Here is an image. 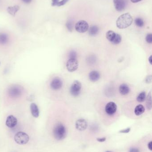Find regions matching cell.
I'll return each mask as SVG.
<instances>
[{
	"label": "cell",
	"mask_w": 152,
	"mask_h": 152,
	"mask_svg": "<svg viewBox=\"0 0 152 152\" xmlns=\"http://www.w3.org/2000/svg\"><path fill=\"white\" fill-rule=\"evenodd\" d=\"M134 19L129 13H125L120 16L116 21L117 27L119 29L128 28L132 25Z\"/></svg>",
	"instance_id": "cell-1"
},
{
	"label": "cell",
	"mask_w": 152,
	"mask_h": 152,
	"mask_svg": "<svg viewBox=\"0 0 152 152\" xmlns=\"http://www.w3.org/2000/svg\"><path fill=\"white\" fill-rule=\"evenodd\" d=\"M53 134L55 138L57 140H62L64 139L67 135L65 126L62 124H58L54 128Z\"/></svg>",
	"instance_id": "cell-2"
},
{
	"label": "cell",
	"mask_w": 152,
	"mask_h": 152,
	"mask_svg": "<svg viewBox=\"0 0 152 152\" xmlns=\"http://www.w3.org/2000/svg\"><path fill=\"white\" fill-rule=\"evenodd\" d=\"M106 38L113 44H119L121 42V36L120 34L116 33L112 30H109L106 33Z\"/></svg>",
	"instance_id": "cell-3"
},
{
	"label": "cell",
	"mask_w": 152,
	"mask_h": 152,
	"mask_svg": "<svg viewBox=\"0 0 152 152\" xmlns=\"http://www.w3.org/2000/svg\"><path fill=\"white\" fill-rule=\"evenodd\" d=\"M14 140L19 145H25L27 144L29 140V137L26 133L19 132L15 134Z\"/></svg>",
	"instance_id": "cell-4"
},
{
	"label": "cell",
	"mask_w": 152,
	"mask_h": 152,
	"mask_svg": "<svg viewBox=\"0 0 152 152\" xmlns=\"http://www.w3.org/2000/svg\"><path fill=\"white\" fill-rule=\"evenodd\" d=\"M82 88V84L79 81H75L72 84L70 92L71 95L74 97H77L80 93Z\"/></svg>",
	"instance_id": "cell-5"
},
{
	"label": "cell",
	"mask_w": 152,
	"mask_h": 152,
	"mask_svg": "<svg viewBox=\"0 0 152 152\" xmlns=\"http://www.w3.org/2000/svg\"><path fill=\"white\" fill-rule=\"evenodd\" d=\"M22 92V88L21 87L14 86L11 87L9 89L8 94L11 98H17L21 95Z\"/></svg>",
	"instance_id": "cell-6"
},
{
	"label": "cell",
	"mask_w": 152,
	"mask_h": 152,
	"mask_svg": "<svg viewBox=\"0 0 152 152\" xmlns=\"http://www.w3.org/2000/svg\"><path fill=\"white\" fill-rule=\"evenodd\" d=\"M75 29L78 32L84 33L88 30L89 25L85 21H80L75 25Z\"/></svg>",
	"instance_id": "cell-7"
},
{
	"label": "cell",
	"mask_w": 152,
	"mask_h": 152,
	"mask_svg": "<svg viewBox=\"0 0 152 152\" xmlns=\"http://www.w3.org/2000/svg\"><path fill=\"white\" fill-rule=\"evenodd\" d=\"M66 67L69 72H75L78 69L79 63L76 59H69L67 62Z\"/></svg>",
	"instance_id": "cell-8"
},
{
	"label": "cell",
	"mask_w": 152,
	"mask_h": 152,
	"mask_svg": "<svg viewBox=\"0 0 152 152\" xmlns=\"http://www.w3.org/2000/svg\"><path fill=\"white\" fill-rule=\"evenodd\" d=\"M117 110V105L113 102H110L106 105L105 110L109 115H112L116 112Z\"/></svg>",
	"instance_id": "cell-9"
},
{
	"label": "cell",
	"mask_w": 152,
	"mask_h": 152,
	"mask_svg": "<svg viewBox=\"0 0 152 152\" xmlns=\"http://www.w3.org/2000/svg\"><path fill=\"white\" fill-rule=\"evenodd\" d=\"M63 86V82L59 78H55L50 83V87L52 90H60Z\"/></svg>",
	"instance_id": "cell-10"
},
{
	"label": "cell",
	"mask_w": 152,
	"mask_h": 152,
	"mask_svg": "<svg viewBox=\"0 0 152 152\" xmlns=\"http://www.w3.org/2000/svg\"><path fill=\"white\" fill-rule=\"evenodd\" d=\"M115 9L118 12L123 11L125 8V4L124 0H113Z\"/></svg>",
	"instance_id": "cell-11"
},
{
	"label": "cell",
	"mask_w": 152,
	"mask_h": 152,
	"mask_svg": "<svg viewBox=\"0 0 152 152\" xmlns=\"http://www.w3.org/2000/svg\"><path fill=\"white\" fill-rule=\"evenodd\" d=\"M87 122L84 119H80L76 121L75 123V127L76 129L79 131H84L86 129L87 127Z\"/></svg>",
	"instance_id": "cell-12"
},
{
	"label": "cell",
	"mask_w": 152,
	"mask_h": 152,
	"mask_svg": "<svg viewBox=\"0 0 152 152\" xmlns=\"http://www.w3.org/2000/svg\"><path fill=\"white\" fill-rule=\"evenodd\" d=\"M17 119L13 115H9L6 121V125L8 127L12 128L16 126L17 124Z\"/></svg>",
	"instance_id": "cell-13"
},
{
	"label": "cell",
	"mask_w": 152,
	"mask_h": 152,
	"mask_svg": "<svg viewBox=\"0 0 152 152\" xmlns=\"http://www.w3.org/2000/svg\"><path fill=\"white\" fill-rule=\"evenodd\" d=\"M31 112L33 117L37 118L39 115V111L38 107L36 104L33 103L31 104Z\"/></svg>",
	"instance_id": "cell-14"
},
{
	"label": "cell",
	"mask_w": 152,
	"mask_h": 152,
	"mask_svg": "<svg viewBox=\"0 0 152 152\" xmlns=\"http://www.w3.org/2000/svg\"><path fill=\"white\" fill-rule=\"evenodd\" d=\"M89 79L92 82H96L100 78V74L97 71H92L89 74Z\"/></svg>",
	"instance_id": "cell-15"
},
{
	"label": "cell",
	"mask_w": 152,
	"mask_h": 152,
	"mask_svg": "<svg viewBox=\"0 0 152 152\" xmlns=\"http://www.w3.org/2000/svg\"><path fill=\"white\" fill-rule=\"evenodd\" d=\"M119 92L121 95H127L129 92V87L126 84H122L119 87Z\"/></svg>",
	"instance_id": "cell-16"
},
{
	"label": "cell",
	"mask_w": 152,
	"mask_h": 152,
	"mask_svg": "<svg viewBox=\"0 0 152 152\" xmlns=\"http://www.w3.org/2000/svg\"><path fill=\"white\" fill-rule=\"evenodd\" d=\"M19 8L20 7L18 6H9L7 8V12L10 15L14 16L19 10Z\"/></svg>",
	"instance_id": "cell-17"
},
{
	"label": "cell",
	"mask_w": 152,
	"mask_h": 152,
	"mask_svg": "<svg viewBox=\"0 0 152 152\" xmlns=\"http://www.w3.org/2000/svg\"><path fill=\"white\" fill-rule=\"evenodd\" d=\"M88 33L91 36H96L99 31V27L97 25H93L88 29Z\"/></svg>",
	"instance_id": "cell-18"
},
{
	"label": "cell",
	"mask_w": 152,
	"mask_h": 152,
	"mask_svg": "<svg viewBox=\"0 0 152 152\" xmlns=\"http://www.w3.org/2000/svg\"><path fill=\"white\" fill-rule=\"evenodd\" d=\"M145 111V107L141 105H139L136 107L135 109V114L136 116L141 115L144 113Z\"/></svg>",
	"instance_id": "cell-19"
},
{
	"label": "cell",
	"mask_w": 152,
	"mask_h": 152,
	"mask_svg": "<svg viewBox=\"0 0 152 152\" xmlns=\"http://www.w3.org/2000/svg\"><path fill=\"white\" fill-rule=\"evenodd\" d=\"M9 41V37L7 34L5 33H0V44L5 45Z\"/></svg>",
	"instance_id": "cell-20"
},
{
	"label": "cell",
	"mask_w": 152,
	"mask_h": 152,
	"mask_svg": "<svg viewBox=\"0 0 152 152\" xmlns=\"http://www.w3.org/2000/svg\"><path fill=\"white\" fill-rule=\"evenodd\" d=\"M152 98V96H151V92L150 91L147 97L146 101L147 108L148 110H151V108H152V98Z\"/></svg>",
	"instance_id": "cell-21"
},
{
	"label": "cell",
	"mask_w": 152,
	"mask_h": 152,
	"mask_svg": "<svg viewBox=\"0 0 152 152\" xmlns=\"http://www.w3.org/2000/svg\"><path fill=\"white\" fill-rule=\"evenodd\" d=\"M146 92H143L140 93L139 95L137 96V98H136V100L139 103H142V102H143L146 100Z\"/></svg>",
	"instance_id": "cell-22"
},
{
	"label": "cell",
	"mask_w": 152,
	"mask_h": 152,
	"mask_svg": "<svg viewBox=\"0 0 152 152\" xmlns=\"http://www.w3.org/2000/svg\"><path fill=\"white\" fill-rule=\"evenodd\" d=\"M135 23L136 26H138V27H142L144 26V21L141 18H136L135 20Z\"/></svg>",
	"instance_id": "cell-23"
},
{
	"label": "cell",
	"mask_w": 152,
	"mask_h": 152,
	"mask_svg": "<svg viewBox=\"0 0 152 152\" xmlns=\"http://www.w3.org/2000/svg\"><path fill=\"white\" fill-rule=\"evenodd\" d=\"M66 27L69 31H72L74 27V23L72 21H68L66 23Z\"/></svg>",
	"instance_id": "cell-24"
},
{
	"label": "cell",
	"mask_w": 152,
	"mask_h": 152,
	"mask_svg": "<svg viewBox=\"0 0 152 152\" xmlns=\"http://www.w3.org/2000/svg\"><path fill=\"white\" fill-rule=\"evenodd\" d=\"M146 41L148 43L151 44L152 43V34L148 33L146 37Z\"/></svg>",
	"instance_id": "cell-25"
},
{
	"label": "cell",
	"mask_w": 152,
	"mask_h": 152,
	"mask_svg": "<svg viewBox=\"0 0 152 152\" xmlns=\"http://www.w3.org/2000/svg\"><path fill=\"white\" fill-rule=\"evenodd\" d=\"M70 59H75L76 57V54L74 51H72L70 52L69 55Z\"/></svg>",
	"instance_id": "cell-26"
},
{
	"label": "cell",
	"mask_w": 152,
	"mask_h": 152,
	"mask_svg": "<svg viewBox=\"0 0 152 152\" xmlns=\"http://www.w3.org/2000/svg\"><path fill=\"white\" fill-rule=\"evenodd\" d=\"M69 0H62L61 1H59L58 4V6H61L65 5Z\"/></svg>",
	"instance_id": "cell-27"
},
{
	"label": "cell",
	"mask_w": 152,
	"mask_h": 152,
	"mask_svg": "<svg viewBox=\"0 0 152 152\" xmlns=\"http://www.w3.org/2000/svg\"><path fill=\"white\" fill-rule=\"evenodd\" d=\"M146 83H148V84L151 83V82H152V76H148L146 78Z\"/></svg>",
	"instance_id": "cell-28"
},
{
	"label": "cell",
	"mask_w": 152,
	"mask_h": 152,
	"mask_svg": "<svg viewBox=\"0 0 152 152\" xmlns=\"http://www.w3.org/2000/svg\"><path fill=\"white\" fill-rule=\"evenodd\" d=\"M59 2V0H52V3L51 5L53 6H57Z\"/></svg>",
	"instance_id": "cell-29"
},
{
	"label": "cell",
	"mask_w": 152,
	"mask_h": 152,
	"mask_svg": "<svg viewBox=\"0 0 152 152\" xmlns=\"http://www.w3.org/2000/svg\"><path fill=\"white\" fill-rule=\"evenodd\" d=\"M130 130H131V129H130V128H129L126 129L121 130V131H120L119 133H125V134H127V133H128L129 132H130Z\"/></svg>",
	"instance_id": "cell-30"
},
{
	"label": "cell",
	"mask_w": 152,
	"mask_h": 152,
	"mask_svg": "<svg viewBox=\"0 0 152 152\" xmlns=\"http://www.w3.org/2000/svg\"><path fill=\"white\" fill-rule=\"evenodd\" d=\"M106 140V137H103V138H97V141L99 142H103L105 141Z\"/></svg>",
	"instance_id": "cell-31"
},
{
	"label": "cell",
	"mask_w": 152,
	"mask_h": 152,
	"mask_svg": "<svg viewBox=\"0 0 152 152\" xmlns=\"http://www.w3.org/2000/svg\"><path fill=\"white\" fill-rule=\"evenodd\" d=\"M129 152H139V150L138 148H133L130 149Z\"/></svg>",
	"instance_id": "cell-32"
},
{
	"label": "cell",
	"mask_w": 152,
	"mask_h": 152,
	"mask_svg": "<svg viewBox=\"0 0 152 152\" xmlns=\"http://www.w3.org/2000/svg\"><path fill=\"white\" fill-rule=\"evenodd\" d=\"M21 1H22V2H24L25 4H30L32 1V0H21Z\"/></svg>",
	"instance_id": "cell-33"
},
{
	"label": "cell",
	"mask_w": 152,
	"mask_h": 152,
	"mask_svg": "<svg viewBox=\"0 0 152 152\" xmlns=\"http://www.w3.org/2000/svg\"><path fill=\"white\" fill-rule=\"evenodd\" d=\"M148 148L150 149V150H152V141H150L149 143H148Z\"/></svg>",
	"instance_id": "cell-34"
},
{
	"label": "cell",
	"mask_w": 152,
	"mask_h": 152,
	"mask_svg": "<svg viewBox=\"0 0 152 152\" xmlns=\"http://www.w3.org/2000/svg\"><path fill=\"white\" fill-rule=\"evenodd\" d=\"M148 62H149V63L150 65H152V55L150 56L149 57H148Z\"/></svg>",
	"instance_id": "cell-35"
},
{
	"label": "cell",
	"mask_w": 152,
	"mask_h": 152,
	"mask_svg": "<svg viewBox=\"0 0 152 152\" xmlns=\"http://www.w3.org/2000/svg\"><path fill=\"white\" fill-rule=\"evenodd\" d=\"M131 1V2H133V3H137V2H139V1H142V0H130Z\"/></svg>",
	"instance_id": "cell-36"
},
{
	"label": "cell",
	"mask_w": 152,
	"mask_h": 152,
	"mask_svg": "<svg viewBox=\"0 0 152 152\" xmlns=\"http://www.w3.org/2000/svg\"><path fill=\"white\" fill-rule=\"evenodd\" d=\"M111 152V151H107V152Z\"/></svg>",
	"instance_id": "cell-37"
}]
</instances>
